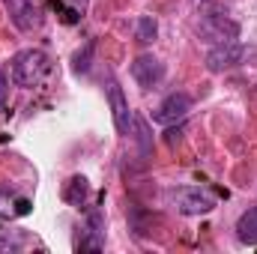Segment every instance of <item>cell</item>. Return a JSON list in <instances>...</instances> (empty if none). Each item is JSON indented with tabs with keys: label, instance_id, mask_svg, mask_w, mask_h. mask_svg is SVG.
Returning a JSON list of instances; mask_svg holds the SVG:
<instances>
[{
	"label": "cell",
	"instance_id": "2",
	"mask_svg": "<svg viewBox=\"0 0 257 254\" xmlns=\"http://www.w3.org/2000/svg\"><path fill=\"white\" fill-rule=\"evenodd\" d=\"M48 69H51V60H48L45 51H39V48H24V51H18V54L12 57L9 75H12V81H15L18 87L33 90V87L42 84V78L48 75Z\"/></svg>",
	"mask_w": 257,
	"mask_h": 254
},
{
	"label": "cell",
	"instance_id": "1",
	"mask_svg": "<svg viewBox=\"0 0 257 254\" xmlns=\"http://www.w3.org/2000/svg\"><path fill=\"white\" fill-rule=\"evenodd\" d=\"M197 36L209 45H224L239 39V24L230 18L227 6L215 0H203L197 6Z\"/></svg>",
	"mask_w": 257,
	"mask_h": 254
},
{
	"label": "cell",
	"instance_id": "13",
	"mask_svg": "<svg viewBox=\"0 0 257 254\" xmlns=\"http://www.w3.org/2000/svg\"><path fill=\"white\" fill-rule=\"evenodd\" d=\"M156 33H159L156 18H153V15H141V18H138V24H135V36H138V42L150 45V42L156 39Z\"/></svg>",
	"mask_w": 257,
	"mask_h": 254
},
{
	"label": "cell",
	"instance_id": "4",
	"mask_svg": "<svg viewBox=\"0 0 257 254\" xmlns=\"http://www.w3.org/2000/svg\"><path fill=\"white\" fill-rule=\"evenodd\" d=\"M189 111H192V99H189L186 93H171V96L153 111V123H156V126H174V123L186 120Z\"/></svg>",
	"mask_w": 257,
	"mask_h": 254
},
{
	"label": "cell",
	"instance_id": "6",
	"mask_svg": "<svg viewBox=\"0 0 257 254\" xmlns=\"http://www.w3.org/2000/svg\"><path fill=\"white\" fill-rule=\"evenodd\" d=\"M245 57V48L239 42H224V45H212L206 51V69L209 72H224V69H233V66L242 63Z\"/></svg>",
	"mask_w": 257,
	"mask_h": 254
},
{
	"label": "cell",
	"instance_id": "10",
	"mask_svg": "<svg viewBox=\"0 0 257 254\" xmlns=\"http://www.w3.org/2000/svg\"><path fill=\"white\" fill-rule=\"evenodd\" d=\"M236 236H239V242H245V245H257V206H251L248 212L239 215V221H236Z\"/></svg>",
	"mask_w": 257,
	"mask_h": 254
},
{
	"label": "cell",
	"instance_id": "12",
	"mask_svg": "<svg viewBox=\"0 0 257 254\" xmlns=\"http://www.w3.org/2000/svg\"><path fill=\"white\" fill-rule=\"evenodd\" d=\"M30 203L27 200H12L6 191H0V218H12V215H27Z\"/></svg>",
	"mask_w": 257,
	"mask_h": 254
},
{
	"label": "cell",
	"instance_id": "3",
	"mask_svg": "<svg viewBox=\"0 0 257 254\" xmlns=\"http://www.w3.org/2000/svg\"><path fill=\"white\" fill-rule=\"evenodd\" d=\"M171 203L183 212V215H206L215 209V197L209 191L197 189V186H180V189L168 191Z\"/></svg>",
	"mask_w": 257,
	"mask_h": 254
},
{
	"label": "cell",
	"instance_id": "9",
	"mask_svg": "<svg viewBox=\"0 0 257 254\" xmlns=\"http://www.w3.org/2000/svg\"><path fill=\"white\" fill-rule=\"evenodd\" d=\"M78 248L81 251H102L105 248V218L99 209L90 212V218L84 224V236L78 239Z\"/></svg>",
	"mask_w": 257,
	"mask_h": 254
},
{
	"label": "cell",
	"instance_id": "8",
	"mask_svg": "<svg viewBox=\"0 0 257 254\" xmlns=\"http://www.w3.org/2000/svg\"><path fill=\"white\" fill-rule=\"evenodd\" d=\"M108 102H111V114H114V126L120 135H132V111H128V102L120 90L117 81L108 84Z\"/></svg>",
	"mask_w": 257,
	"mask_h": 254
},
{
	"label": "cell",
	"instance_id": "14",
	"mask_svg": "<svg viewBox=\"0 0 257 254\" xmlns=\"http://www.w3.org/2000/svg\"><path fill=\"white\" fill-rule=\"evenodd\" d=\"M9 99H6V72L0 69V108H6Z\"/></svg>",
	"mask_w": 257,
	"mask_h": 254
},
{
	"label": "cell",
	"instance_id": "7",
	"mask_svg": "<svg viewBox=\"0 0 257 254\" xmlns=\"http://www.w3.org/2000/svg\"><path fill=\"white\" fill-rule=\"evenodd\" d=\"M132 78L138 81V87L153 90V87H159L162 78H165V63H162L159 57H153V54H141V57L132 63Z\"/></svg>",
	"mask_w": 257,
	"mask_h": 254
},
{
	"label": "cell",
	"instance_id": "11",
	"mask_svg": "<svg viewBox=\"0 0 257 254\" xmlns=\"http://www.w3.org/2000/svg\"><path fill=\"white\" fill-rule=\"evenodd\" d=\"M87 194H90V183H87L84 177H72V180L66 183V189H63L66 203H72V206H78V209L87 203Z\"/></svg>",
	"mask_w": 257,
	"mask_h": 254
},
{
	"label": "cell",
	"instance_id": "5",
	"mask_svg": "<svg viewBox=\"0 0 257 254\" xmlns=\"http://www.w3.org/2000/svg\"><path fill=\"white\" fill-rule=\"evenodd\" d=\"M3 3H6L9 18H12V24L18 30L27 33V30H36L42 24V9H39L36 0H3Z\"/></svg>",
	"mask_w": 257,
	"mask_h": 254
}]
</instances>
